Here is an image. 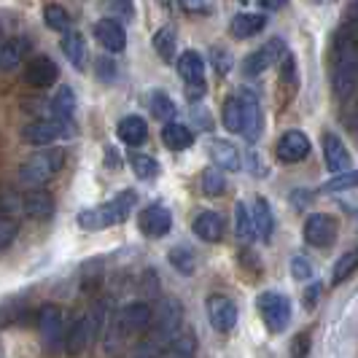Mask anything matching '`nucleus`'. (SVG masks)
Here are the masks:
<instances>
[{
  "label": "nucleus",
  "instance_id": "nucleus-1",
  "mask_svg": "<svg viewBox=\"0 0 358 358\" xmlns=\"http://www.w3.org/2000/svg\"><path fill=\"white\" fill-rule=\"evenodd\" d=\"M358 87V30L345 24L334 38L331 54V90L337 100H348Z\"/></svg>",
  "mask_w": 358,
  "mask_h": 358
},
{
  "label": "nucleus",
  "instance_id": "nucleus-2",
  "mask_svg": "<svg viewBox=\"0 0 358 358\" xmlns=\"http://www.w3.org/2000/svg\"><path fill=\"white\" fill-rule=\"evenodd\" d=\"M224 127L245 138L248 143H256L262 138V129H264V116H262V108L256 103V97L251 94H234L224 103Z\"/></svg>",
  "mask_w": 358,
  "mask_h": 358
},
{
  "label": "nucleus",
  "instance_id": "nucleus-3",
  "mask_svg": "<svg viewBox=\"0 0 358 358\" xmlns=\"http://www.w3.org/2000/svg\"><path fill=\"white\" fill-rule=\"evenodd\" d=\"M135 205H138V194H135L132 189H127V192L116 194V197L110 199V202H106V205H94V208L81 210L76 221H78V227L87 229V232L108 229V227H116V224L127 221V215L135 210Z\"/></svg>",
  "mask_w": 358,
  "mask_h": 358
},
{
  "label": "nucleus",
  "instance_id": "nucleus-4",
  "mask_svg": "<svg viewBox=\"0 0 358 358\" xmlns=\"http://www.w3.org/2000/svg\"><path fill=\"white\" fill-rule=\"evenodd\" d=\"M151 326H154V310L145 302H132L116 313V318L110 323L108 345L113 348V345H124L127 340L143 337L145 331H151Z\"/></svg>",
  "mask_w": 358,
  "mask_h": 358
},
{
  "label": "nucleus",
  "instance_id": "nucleus-5",
  "mask_svg": "<svg viewBox=\"0 0 358 358\" xmlns=\"http://www.w3.org/2000/svg\"><path fill=\"white\" fill-rule=\"evenodd\" d=\"M65 154L59 148H41L19 164V180L27 186H43L62 170Z\"/></svg>",
  "mask_w": 358,
  "mask_h": 358
},
{
  "label": "nucleus",
  "instance_id": "nucleus-6",
  "mask_svg": "<svg viewBox=\"0 0 358 358\" xmlns=\"http://www.w3.org/2000/svg\"><path fill=\"white\" fill-rule=\"evenodd\" d=\"M180 323H183V307L178 299H164L154 310V326H151V337L148 340L159 348H167L170 342L180 334Z\"/></svg>",
  "mask_w": 358,
  "mask_h": 358
},
{
  "label": "nucleus",
  "instance_id": "nucleus-7",
  "mask_svg": "<svg viewBox=\"0 0 358 358\" xmlns=\"http://www.w3.org/2000/svg\"><path fill=\"white\" fill-rule=\"evenodd\" d=\"M256 307H259L262 321H264V326H267L272 334L286 331V326L291 323V302H288L286 294L264 291V294L256 299Z\"/></svg>",
  "mask_w": 358,
  "mask_h": 358
},
{
  "label": "nucleus",
  "instance_id": "nucleus-8",
  "mask_svg": "<svg viewBox=\"0 0 358 358\" xmlns=\"http://www.w3.org/2000/svg\"><path fill=\"white\" fill-rule=\"evenodd\" d=\"M71 132V122L62 119H38L22 129V141L30 145H52L54 141H59L62 135Z\"/></svg>",
  "mask_w": 358,
  "mask_h": 358
},
{
  "label": "nucleus",
  "instance_id": "nucleus-9",
  "mask_svg": "<svg viewBox=\"0 0 358 358\" xmlns=\"http://www.w3.org/2000/svg\"><path fill=\"white\" fill-rule=\"evenodd\" d=\"M97 329H100V323H97L94 315H81V318H76V321L68 326V334H65V353H68V356H81V353H87L92 340H94V334H97Z\"/></svg>",
  "mask_w": 358,
  "mask_h": 358
},
{
  "label": "nucleus",
  "instance_id": "nucleus-10",
  "mask_svg": "<svg viewBox=\"0 0 358 358\" xmlns=\"http://www.w3.org/2000/svg\"><path fill=\"white\" fill-rule=\"evenodd\" d=\"M205 313H208L210 326L221 334H229L237 326V305L227 294H210L208 302H205Z\"/></svg>",
  "mask_w": 358,
  "mask_h": 358
},
{
  "label": "nucleus",
  "instance_id": "nucleus-11",
  "mask_svg": "<svg viewBox=\"0 0 358 358\" xmlns=\"http://www.w3.org/2000/svg\"><path fill=\"white\" fill-rule=\"evenodd\" d=\"M283 54H286V41L283 38H269L267 43H262L256 52L245 57L243 71H245V76H259L267 68H272L275 62H280Z\"/></svg>",
  "mask_w": 358,
  "mask_h": 358
},
{
  "label": "nucleus",
  "instance_id": "nucleus-12",
  "mask_svg": "<svg viewBox=\"0 0 358 358\" xmlns=\"http://www.w3.org/2000/svg\"><path fill=\"white\" fill-rule=\"evenodd\" d=\"M38 329H41V337L46 342L49 350H62L65 348V315L62 310L54 305H46L41 310V318H38Z\"/></svg>",
  "mask_w": 358,
  "mask_h": 358
},
{
  "label": "nucleus",
  "instance_id": "nucleus-13",
  "mask_svg": "<svg viewBox=\"0 0 358 358\" xmlns=\"http://www.w3.org/2000/svg\"><path fill=\"white\" fill-rule=\"evenodd\" d=\"M305 240L313 248H329L337 240V221L326 213H315L305 221Z\"/></svg>",
  "mask_w": 358,
  "mask_h": 358
},
{
  "label": "nucleus",
  "instance_id": "nucleus-14",
  "mask_svg": "<svg viewBox=\"0 0 358 358\" xmlns=\"http://www.w3.org/2000/svg\"><path fill=\"white\" fill-rule=\"evenodd\" d=\"M278 159L286 162V164H299L310 157V138L299 129H288L286 135L278 141V148H275Z\"/></svg>",
  "mask_w": 358,
  "mask_h": 358
},
{
  "label": "nucleus",
  "instance_id": "nucleus-15",
  "mask_svg": "<svg viewBox=\"0 0 358 358\" xmlns=\"http://www.w3.org/2000/svg\"><path fill=\"white\" fill-rule=\"evenodd\" d=\"M57 65L52 62V57H46V54H41V57H30L27 62H24V81L30 84V87H36V90H46V87H52L54 81H57Z\"/></svg>",
  "mask_w": 358,
  "mask_h": 358
},
{
  "label": "nucleus",
  "instance_id": "nucleus-16",
  "mask_svg": "<svg viewBox=\"0 0 358 358\" xmlns=\"http://www.w3.org/2000/svg\"><path fill=\"white\" fill-rule=\"evenodd\" d=\"M323 159H326L329 173H334V176H342V173L353 170L350 151L345 148V143H342L334 132H326V135H323Z\"/></svg>",
  "mask_w": 358,
  "mask_h": 358
},
{
  "label": "nucleus",
  "instance_id": "nucleus-17",
  "mask_svg": "<svg viewBox=\"0 0 358 358\" xmlns=\"http://www.w3.org/2000/svg\"><path fill=\"white\" fill-rule=\"evenodd\" d=\"M138 224H141V232L145 237H154V240H159L164 234L173 229V213L164 208V205H148L141 218H138Z\"/></svg>",
  "mask_w": 358,
  "mask_h": 358
},
{
  "label": "nucleus",
  "instance_id": "nucleus-18",
  "mask_svg": "<svg viewBox=\"0 0 358 358\" xmlns=\"http://www.w3.org/2000/svg\"><path fill=\"white\" fill-rule=\"evenodd\" d=\"M27 52H30V41L24 36H11L0 41V71H17L22 62H27Z\"/></svg>",
  "mask_w": 358,
  "mask_h": 358
},
{
  "label": "nucleus",
  "instance_id": "nucleus-19",
  "mask_svg": "<svg viewBox=\"0 0 358 358\" xmlns=\"http://www.w3.org/2000/svg\"><path fill=\"white\" fill-rule=\"evenodd\" d=\"M178 73H180V78L189 84V92L205 90V59H202V54L199 52H192V49H189V52L180 54Z\"/></svg>",
  "mask_w": 358,
  "mask_h": 358
},
{
  "label": "nucleus",
  "instance_id": "nucleus-20",
  "mask_svg": "<svg viewBox=\"0 0 358 358\" xmlns=\"http://www.w3.org/2000/svg\"><path fill=\"white\" fill-rule=\"evenodd\" d=\"M94 38L100 41V46L106 49V52H124L127 46V33L124 27L116 22V19H100L97 24H94Z\"/></svg>",
  "mask_w": 358,
  "mask_h": 358
},
{
  "label": "nucleus",
  "instance_id": "nucleus-21",
  "mask_svg": "<svg viewBox=\"0 0 358 358\" xmlns=\"http://www.w3.org/2000/svg\"><path fill=\"white\" fill-rule=\"evenodd\" d=\"M208 154H210V159H213L215 167H221V170H234V173H237V170L243 167L237 145L229 143V141H224V138H213V141L208 143Z\"/></svg>",
  "mask_w": 358,
  "mask_h": 358
},
{
  "label": "nucleus",
  "instance_id": "nucleus-22",
  "mask_svg": "<svg viewBox=\"0 0 358 358\" xmlns=\"http://www.w3.org/2000/svg\"><path fill=\"white\" fill-rule=\"evenodd\" d=\"M251 229L253 237H259L262 243H269L272 240V232H275V218H272V208L264 197H259L251 208Z\"/></svg>",
  "mask_w": 358,
  "mask_h": 358
},
{
  "label": "nucleus",
  "instance_id": "nucleus-23",
  "mask_svg": "<svg viewBox=\"0 0 358 358\" xmlns=\"http://www.w3.org/2000/svg\"><path fill=\"white\" fill-rule=\"evenodd\" d=\"M194 232L205 243H218L224 237V218L215 210H199L194 218Z\"/></svg>",
  "mask_w": 358,
  "mask_h": 358
},
{
  "label": "nucleus",
  "instance_id": "nucleus-24",
  "mask_svg": "<svg viewBox=\"0 0 358 358\" xmlns=\"http://www.w3.org/2000/svg\"><path fill=\"white\" fill-rule=\"evenodd\" d=\"M116 135H119V141L124 145H132V148H138V145L145 143V138H148V127L141 116H124L119 127H116Z\"/></svg>",
  "mask_w": 358,
  "mask_h": 358
},
{
  "label": "nucleus",
  "instance_id": "nucleus-25",
  "mask_svg": "<svg viewBox=\"0 0 358 358\" xmlns=\"http://www.w3.org/2000/svg\"><path fill=\"white\" fill-rule=\"evenodd\" d=\"M162 143L167 145L170 151H186L189 145L194 143V132L180 122H167L162 127Z\"/></svg>",
  "mask_w": 358,
  "mask_h": 358
},
{
  "label": "nucleus",
  "instance_id": "nucleus-26",
  "mask_svg": "<svg viewBox=\"0 0 358 358\" xmlns=\"http://www.w3.org/2000/svg\"><path fill=\"white\" fill-rule=\"evenodd\" d=\"M62 54L68 57V62H71L76 71H84V65H87V43H84V36L76 33V30L62 33Z\"/></svg>",
  "mask_w": 358,
  "mask_h": 358
},
{
  "label": "nucleus",
  "instance_id": "nucleus-27",
  "mask_svg": "<svg viewBox=\"0 0 358 358\" xmlns=\"http://www.w3.org/2000/svg\"><path fill=\"white\" fill-rule=\"evenodd\" d=\"M267 27V17L264 14H237L232 19V24H229V33L234 38H240V41H245V38H253L256 33H262Z\"/></svg>",
  "mask_w": 358,
  "mask_h": 358
},
{
  "label": "nucleus",
  "instance_id": "nucleus-28",
  "mask_svg": "<svg viewBox=\"0 0 358 358\" xmlns=\"http://www.w3.org/2000/svg\"><path fill=\"white\" fill-rule=\"evenodd\" d=\"M22 208L30 218H52L54 199L49 192H30L22 197Z\"/></svg>",
  "mask_w": 358,
  "mask_h": 358
},
{
  "label": "nucleus",
  "instance_id": "nucleus-29",
  "mask_svg": "<svg viewBox=\"0 0 358 358\" xmlns=\"http://www.w3.org/2000/svg\"><path fill=\"white\" fill-rule=\"evenodd\" d=\"M194 350H197V337L192 331H180L178 337L167 345L162 358H194Z\"/></svg>",
  "mask_w": 358,
  "mask_h": 358
},
{
  "label": "nucleus",
  "instance_id": "nucleus-30",
  "mask_svg": "<svg viewBox=\"0 0 358 358\" xmlns=\"http://www.w3.org/2000/svg\"><path fill=\"white\" fill-rule=\"evenodd\" d=\"M52 119H62V122H71L73 110H76V94L71 87H62L52 97Z\"/></svg>",
  "mask_w": 358,
  "mask_h": 358
},
{
  "label": "nucleus",
  "instance_id": "nucleus-31",
  "mask_svg": "<svg viewBox=\"0 0 358 358\" xmlns=\"http://www.w3.org/2000/svg\"><path fill=\"white\" fill-rule=\"evenodd\" d=\"M356 269H358V248H353V251H348L345 256L337 259V264L331 269V283L340 286V283H345Z\"/></svg>",
  "mask_w": 358,
  "mask_h": 358
},
{
  "label": "nucleus",
  "instance_id": "nucleus-32",
  "mask_svg": "<svg viewBox=\"0 0 358 358\" xmlns=\"http://www.w3.org/2000/svg\"><path fill=\"white\" fill-rule=\"evenodd\" d=\"M154 52L159 54V59H164V62L176 59V33L170 27H159L154 33Z\"/></svg>",
  "mask_w": 358,
  "mask_h": 358
},
{
  "label": "nucleus",
  "instance_id": "nucleus-33",
  "mask_svg": "<svg viewBox=\"0 0 358 358\" xmlns=\"http://www.w3.org/2000/svg\"><path fill=\"white\" fill-rule=\"evenodd\" d=\"M43 19H46V27L49 30H57V33H68L71 30V14H68V8L57 6V3H49L43 8Z\"/></svg>",
  "mask_w": 358,
  "mask_h": 358
},
{
  "label": "nucleus",
  "instance_id": "nucleus-34",
  "mask_svg": "<svg viewBox=\"0 0 358 358\" xmlns=\"http://www.w3.org/2000/svg\"><path fill=\"white\" fill-rule=\"evenodd\" d=\"M350 189H358V167L342 173V176H334L321 186L323 194H340V192H350Z\"/></svg>",
  "mask_w": 358,
  "mask_h": 358
},
{
  "label": "nucleus",
  "instance_id": "nucleus-35",
  "mask_svg": "<svg viewBox=\"0 0 358 358\" xmlns=\"http://www.w3.org/2000/svg\"><path fill=\"white\" fill-rule=\"evenodd\" d=\"M148 103H151V113H154L157 119H162L164 124H167V122H173V119H176V113H178L176 103H173L167 94H162V92H154Z\"/></svg>",
  "mask_w": 358,
  "mask_h": 358
},
{
  "label": "nucleus",
  "instance_id": "nucleus-36",
  "mask_svg": "<svg viewBox=\"0 0 358 358\" xmlns=\"http://www.w3.org/2000/svg\"><path fill=\"white\" fill-rule=\"evenodd\" d=\"M202 194H208V197H221L224 192H227V178H224V173L221 170H213V167H208L205 173H202Z\"/></svg>",
  "mask_w": 358,
  "mask_h": 358
},
{
  "label": "nucleus",
  "instance_id": "nucleus-37",
  "mask_svg": "<svg viewBox=\"0 0 358 358\" xmlns=\"http://www.w3.org/2000/svg\"><path fill=\"white\" fill-rule=\"evenodd\" d=\"M167 256H170V264L178 269V272H183V275H192L194 267H197L194 251H192V248H186V245H176Z\"/></svg>",
  "mask_w": 358,
  "mask_h": 358
},
{
  "label": "nucleus",
  "instance_id": "nucleus-38",
  "mask_svg": "<svg viewBox=\"0 0 358 358\" xmlns=\"http://www.w3.org/2000/svg\"><path fill=\"white\" fill-rule=\"evenodd\" d=\"M129 164H132V173L138 176L141 180H154L157 176H159V162L154 159V157H145V154H141V157H132L129 159Z\"/></svg>",
  "mask_w": 358,
  "mask_h": 358
},
{
  "label": "nucleus",
  "instance_id": "nucleus-39",
  "mask_svg": "<svg viewBox=\"0 0 358 358\" xmlns=\"http://www.w3.org/2000/svg\"><path fill=\"white\" fill-rule=\"evenodd\" d=\"M234 234H237L240 240H248V237H253L251 210H248V205H245V202H237V205H234Z\"/></svg>",
  "mask_w": 358,
  "mask_h": 358
},
{
  "label": "nucleus",
  "instance_id": "nucleus-40",
  "mask_svg": "<svg viewBox=\"0 0 358 358\" xmlns=\"http://www.w3.org/2000/svg\"><path fill=\"white\" fill-rule=\"evenodd\" d=\"M19 234V224L11 215H0V251H6Z\"/></svg>",
  "mask_w": 358,
  "mask_h": 358
},
{
  "label": "nucleus",
  "instance_id": "nucleus-41",
  "mask_svg": "<svg viewBox=\"0 0 358 358\" xmlns=\"http://www.w3.org/2000/svg\"><path fill=\"white\" fill-rule=\"evenodd\" d=\"M291 278L294 280H310L313 278V267H310V262H307L302 253H296L291 259Z\"/></svg>",
  "mask_w": 358,
  "mask_h": 358
},
{
  "label": "nucleus",
  "instance_id": "nucleus-42",
  "mask_svg": "<svg viewBox=\"0 0 358 358\" xmlns=\"http://www.w3.org/2000/svg\"><path fill=\"white\" fill-rule=\"evenodd\" d=\"M178 3L183 6V11L197 14V17H208V14H213V3H210V0H178Z\"/></svg>",
  "mask_w": 358,
  "mask_h": 358
},
{
  "label": "nucleus",
  "instance_id": "nucleus-43",
  "mask_svg": "<svg viewBox=\"0 0 358 358\" xmlns=\"http://www.w3.org/2000/svg\"><path fill=\"white\" fill-rule=\"evenodd\" d=\"M103 6H106L113 17H127V19H129L132 14H135L132 0H103Z\"/></svg>",
  "mask_w": 358,
  "mask_h": 358
},
{
  "label": "nucleus",
  "instance_id": "nucleus-44",
  "mask_svg": "<svg viewBox=\"0 0 358 358\" xmlns=\"http://www.w3.org/2000/svg\"><path fill=\"white\" fill-rule=\"evenodd\" d=\"M348 24L358 30V0H353V3L348 6Z\"/></svg>",
  "mask_w": 358,
  "mask_h": 358
},
{
  "label": "nucleus",
  "instance_id": "nucleus-45",
  "mask_svg": "<svg viewBox=\"0 0 358 358\" xmlns=\"http://www.w3.org/2000/svg\"><path fill=\"white\" fill-rule=\"evenodd\" d=\"M259 3H262V6L267 8V11H280V8L286 6L288 0H259Z\"/></svg>",
  "mask_w": 358,
  "mask_h": 358
},
{
  "label": "nucleus",
  "instance_id": "nucleus-46",
  "mask_svg": "<svg viewBox=\"0 0 358 358\" xmlns=\"http://www.w3.org/2000/svg\"><path fill=\"white\" fill-rule=\"evenodd\" d=\"M318 294H321V286H313V288H310V291L305 294V305L307 307H315V302H318L315 296H318Z\"/></svg>",
  "mask_w": 358,
  "mask_h": 358
},
{
  "label": "nucleus",
  "instance_id": "nucleus-47",
  "mask_svg": "<svg viewBox=\"0 0 358 358\" xmlns=\"http://www.w3.org/2000/svg\"><path fill=\"white\" fill-rule=\"evenodd\" d=\"M353 129L358 132V103H356V108H353Z\"/></svg>",
  "mask_w": 358,
  "mask_h": 358
},
{
  "label": "nucleus",
  "instance_id": "nucleus-48",
  "mask_svg": "<svg viewBox=\"0 0 358 358\" xmlns=\"http://www.w3.org/2000/svg\"><path fill=\"white\" fill-rule=\"evenodd\" d=\"M162 6H173V0H159Z\"/></svg>",
  "mask_w": 358,
  "mask_h": 358
},
{
  "label": "nucleus",
  "instance_id": "nucleus-49",
  "mask_svg": "<svg viewBox=\"0 0 358 358\" xmlns=\"http://www.w3.org/2000/svg\"><path fill=\"white\" fill-rule=\"evenodd\" d=\"M240 3H248V0H240Z\"/></svg>",
  "mask_w": 358,
  "mask_h": 358
}]
</instances>
